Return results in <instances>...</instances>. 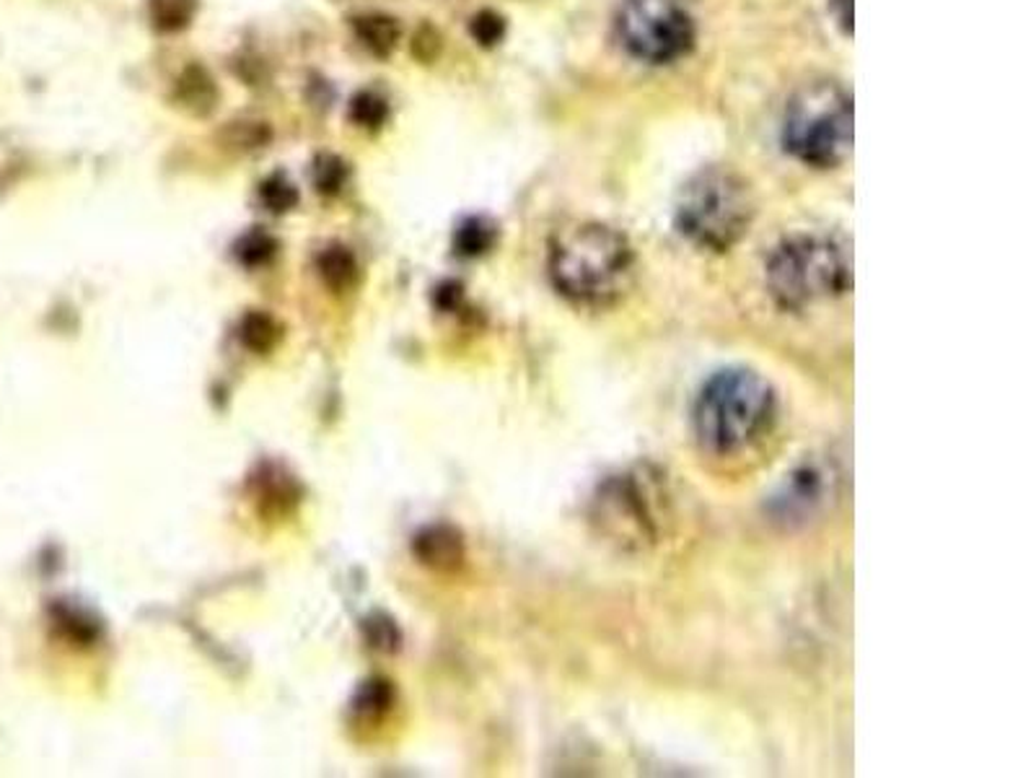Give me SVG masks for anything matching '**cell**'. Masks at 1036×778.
<instances>
[{
  "mask_svg": "<svg viewBox=\"0 0 1036 778\" xmlns=\"http://www.w3.org/2000/svg\"><path fill=\"white\" fill-rule=\"evenodd\" d=\"M778 418L775 387L757 371H715L695 397L692 429L705 452L729 457L757 444Z\"/></svg>",
  "mask_w": 1036,
  "mask_h": 778,
  "instance_id": "1",
  "label": "cell"
},
{
  "mask_svg": "<svg viewBox=\"0 0 1036 778\" xmlns=\"http://www.w3.org/2000/svg\"><path fill=\"white\" fill-rule=\"evenodd\" d=\"M636 276V252L617 229L578 223L549 249V278L578 306H609L625 297Z\"/></svg>",
  "mask_w": 1036,
  "mask_h": 778,
  "instance_id": "2",
  "label": "cell"
},
{
  "mask_svg": "<svg viewBox=\"0 0 1036 778\" xmlns=\"http://www.w3.org/2000/svg\"><path fill=\"white\" fill-rule=\"evenodd\" d=\"M765 278L782 310L801 312L850 291V249L835 234H793L767 257Z\"/></svg>",
  "mask_w": 1036,
  "mask_h": 778,
  "instance_id": "3",
  "label": "cell"
},
{
  "mask_svg": "<svg viewBox=\"0 0 1036 778\" xmlns=\"http://www.w3.org/2000/svg\"><path fill=\"white\" fill-rule=\"evenodd\" d=\"M754 219L749 185L725 166H705L679 190L674 221L695 247L725 252L742 242Z\"/></svg>",
  "mask_w": 1036,
  "mask_h": 778,
  "instance_id": "4",
  "label": "cell"
},
{
  "mask_svg": "<svg viewBox=\"0 0 1036 778\" xmlns=\"http://www.w3.org/2000/svg\"><path fill=\"white\" fill-rule=\"evenodd\" d=\"M782 146L801 164L831 170L852 149V96L837 81H812L791 96L782 117Z\"/></svg>",
  "mask_w": 1036,
  "mask_h": 778,
  "instance_id": "5",
  "label": "cell"
},
{
  "mask_svg": "<svg viewBox=\"0 0 1036 778\" xmlns=\"http://www.w3.org/2000/svg\"><path fill=\"white\" fill-rule=\"evenodd\" d=\"M619 45L648 66L687 58L697 39L692 13L682 0H625L615 16Z\"/></svg>",
  "mask_w": 1036,
  "mask_h": 778,
  "instance_id": "6",
  "label": "cell"
},
{
  "mask_svg": "<svg viewBox=\"0 0 1036 778\" xmlns=\"http://www.w3.org/2000/svg\"><path fill=\"white\" fill-rule=\"evenodd\" d=\"M835 486L837 469L831 467V462L806 460L791 475H785V483L770 501V514L785 524L814 519L822 509H827Z\"/></svg>",
  "mask_w": 1036,
  "mask_h": 778,
  "instance_id": "7",
  "label": "cell"
},
{
  "mask_svg": "<svg viewBox=\"0 0 1036 778\" xmlns=\"http://www.w3.org/2000/svg\"><path fill=\"white\" fill-rule=\"evenodd\" d=\"M415 556L433 569H454L464 558V543L456 530L435 524L415 537Z\"/></svg>",
  "mask_w": 1036,
  "mask_h": 778,
  "instance_id": "8",
  "label": "cell"
},
{
  "mask_svg": "<svg viewBox=\"0 0 1036 778\" xmlns=\"http://www.w3.org/2000/svg\"><path fill=\"white\" fill-rule=\"evenodd\" d=\"M176 100L193 115H210L218 102V89L206 68L189 66L176 81Z\"/></svg>",
  "mask_w": 1036,
  "mask_h": 778,
  "instance_id": "9",
  "label": "cell"
},
{
  "mask_svg": "<svg viewBox=\"0 0 1036 778\" xmlns=\"http://www.w3.org/2000/svg\"><path fill=\"white\" fill-rule=\"evenodd\" d=\"M352 26H356L358 39L363 42L365 50L376 58H389L401 37L397 19L386 16V13H365V16L352 21Z\"/></svg>",
  "mask_w": 1036,
  "mask_h": 778,
  "instance_id": "10",
  "label": "cell"
},
{
  "mask_svg": "<svg viewBox=\"0 0 1036 778\" xmlns=\"http://www.w3.org/2000/svg\"><path fill=\"white\" fill-rule=\"evenodd\" d=\"M316 268H319L324 283L335 291L350 289L358 278L356 257H352V252L342 247V244H333V247L324 249L319 259H316Z\"/></svg>",
  "mask_w": 1036,
  "mask_h": 778,
  "instance_id": "11",
  "label": "cell"
},
{
  "mask_svg": "<svg viewBox=\"0 0 1036 778\" xmlns=\"http://www.w3.org/2000/svg\"><path fill=\"white\" fill-rule=\"evenodd\" d=\"M496 244V227L488 219H467L456 229L454 249L462 257L485 255Z\"/></svg>",
  "mask_w": 1036,
  "mask_h": 778,
  "instance_id": "12",
  "label": "cell"
},
{
  "mask_svg": "<svg viewBox=\"0 0 1036 778\" xmlns=\"http://www.w3.org/2000/svg\"><path fill=\"white\" fill-rule=\"evenodd\" d=\"M238 338L246 348L257 350V353H265L270 350L275 342L280 340V327L270 314L265 312H252L242 320V327H238Z\"/></svg>",
  "mask_w": 1036,
  "mask_h": 778,
  "instance_id": "13",
  "label": "cell"
},
{
  "mask_svg": "<svg viewBox=\"0 0 1036 778\" xmlns=\"http://www.w3.org/2000/svg\"><path fill=\"white\" fill-rule=\"evenodd\" d=\"M350 120L356 123L358 128L379 130L389 120V104H386L384 96L376 94V91H358L350 100Z\"/></svg>",
  "mask_w": 1036,
  "mask_h": 778,
  "instance_id": "14",
  "label": "cell"
},
{
  "mask_svg": "<svg viewBox=\"0 0 1036 778\" xmlns=\"http://www.w3.org/2000/svg\"><path fill=\"white\" fill-rule=\"evenodd\" d=\"M197 0H151L153 26L161 32H179L193 21Z\"/></svg>",
  "mask_w": 1036,
  "mask_h": 778,
  "instance_id": "15",
  "label": "cell"
},
{
  "mask_svg": "<svg viewBox=\"0 0 1036 778\" xmlns=\"http://www.w3.org/2000/svg\"><path fill=\"white\" fill-rule=\"evenodd\" d=\"M259 200L270 213H288L299 206V190L286 174H270L263 185H259Z\"/></svg>",
  "mask_w": 1036,
  "mask_h": 778,
  "instance_id": "16",
  "label": "cell"
},
{
  "mask_svg": "<svg viewBox=\"0 0 1036 778\" xmlns=\"http://www.w3.org/2000/svg\"><path fill=\"white\" fill-rule=\"evenodd\" d=\"M275 252H278V242L263 229H252L249 234H244L242 240L236 242V259L246 265V268L267 265L275 257Z\"/></svg>",
  "mask_w": 1036,
  "mask_h": 778,
  "instance_id": "17",
  "label": "cell"
},
{
  "mask_svg": "<svg viewBox=\"0 0 1036 778\" xmlns=\"http://www.w3.org/2000/svg\"><path fill=\"white\" fill-rule=\"evenodd\" d=\"M312 174H314L316 190H319L322 195H337L345 187V182H348L350 170L340 156H335V153H322V156H316L314 161Z\"/></svg>",
  "mask_w": 1036,
  "mask_h": 778,
  "instance_id": "18",
  "label": "cell"
},
{
  "mask_svg": "<svg viewBox=\"0 0 1036 778\" xmlns=\"http://www.w3.org/2000/svg\"><path fill=\"white\" fill-rule=\"evenodd\" d=\"M389 704H392L389 683H384V680H371V683H365L363 688L358 690L356 711L363 713V717H379V713H384L386 709H389Z\"/></svg>",
  "mask_w": 1036,
  "mask_h": 778,
  "instance_id": "19",
  "label": "cell"
},
{
  "mask_svg": "<svg viewBox=\"0 0 1036 778\" xmlns=\"http://www.w3.org/2000/svg\"><path fill=\"white\" fill-rule=\"evenodd\" d=\"M225 138L238 149H259V146L270 140V128L265 123H231L229 130H225Z\"/></svg>",
  "mask_w": 1036,
  "mask_h": 778,
  "instance_id": "20",
  "label": "cell"
},
{
  "mask_svg": "<svg viewBox=\"0 0 1036 778\" xmlns=\"http://www.w3.org/2000/svg\"><path fill=\"white\" fill-rule=\"evenodd\" d=\"M472 37H475L482 47L498 45V42L505 37L503 16H498L496 11H479L477 16L472 19Z\"/></svg>",
  "mask_w": 1036,
  "mask_h": 778,
  "instance_id": "21",
  "label": "cell"
},
{
  "mask_svg": "<svg viewBox=\"0 0 1036 778\" xmlns=\"http://www.w3.org/2000/svg\"><path fill=\"white\" fill-rule=\"evenodd\" d=\"M831 5H835V13L837 19H840L842 30L852 32V0H831Z\"/></svg>",
  "mask_w": 1036,
  "mask_h": 778,
  "instance_id": "22",
  "label": "cell"
}]
</instances>
